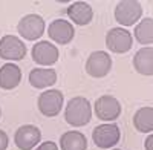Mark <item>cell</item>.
Segmentation results:
<instances>
[{
	"label": "cell",
	"mask_w": 153,
	"mask_h": 150,
	"mask_svg": "<svg viewBox=\"0 0 153 150\" xmlns=\"http://www.w3.org/2000/svg\"><path fill=\"white\" fill-rule=\"evenodd\" d=\"M65 120L74 127H81L89 124V121L92 120V109L84 97H75L68 103L65 110Z\"/></svg>",
	"instance_id": "cell-1"
},
{
	"label": "cell",
	"mask_w": 153,
	"mask_h": 150,
	"mask_svg": "<svg viewBox=\"0 0 153 150\" xmlns=\"http://www.w3.org/2000/svg\"><path fill=\"white\" fill-rule=\"evenodd\" d=\"M17 31L26 40H38L45 32V20L38 14H28L19 22Z\"/></svg>",
	"instance_id": "cell-2"
},
{
	"label": "cell",
	"mask_w": 153,
	"mask_h": 150,
	"mask_svg": "<svg viewBox=\"0 0 153 150\" xmlns=\"http://www.w3.org/2000/svg\"><path fill=\"white\" fill-rule=\"evenodd\" d=\"M141 16H143V6L135 0H124V2H120L115 8V19L124 26L135 25Z\"/></svg>",
	"instance_id": "cell-3"
},
{
	"label": "cell",
	"mask_w": 153,
	"mask_h": 150,
	"mask_svg": "<svg viewBox=\"0 0 153 150\" xmlns=\"http://www.w3.org/2000/svg\"><path fill=\"white\" fill-rule=\"evenodd\" d=\"M112 58L104 51H95L86 61V72L94 78H103L110 72Z\"/></svg>",
	"instance_id": "cell-4"
},
{
	"label": "cell",
	"mask_w": 153,
	"mask_h": 150,
	"mask_svg": "<svg viewBox=\"0 0 153 150\" xmlns=\"http://www.w3.org/2000/svg\"><path fill=\"white\" fill-rule=\"evenodd\" d=\"M120 129L117 124H101L92 132V140L100 149H110L120 143Z\"/></svg>",
	"instance_id": "cell-5"
},
{
	"label": "cell",
	"mask_w": 153,
	"mask_h": 150,
	"mask_svg": "<svg viewBox=\"0 0 153 150\" xmlns=\"http://www.w3.org/2000/svg\"><path fill=\"white\" fill-rule=\"evenodd\" d=\"M132 35L127 29L113 28L106 34V46L113 54H124L132 48Z\"/></svg>",
	"instance_id": "cell-6"
},
{
	"label": "cell",
	"mask_w": 153,
	"mask_h": 150,
	"mask_svg": "<svg viewBox=\"0 0 153 150\" xmlns=\"http://www.w3.org/2000/svg\"><path fill=\"white\" fill-rule=\"evenodd\" d=\"M63 100L60 91H45L38 97V110L45 117H57L63 107Z\"/></svg>",
	"instance_id": "cell-7"
},
{
	"label": "cell",
	"mask_w": 153,
	"mask_h": 150,
	"mask_svg": "<svg viewBox=\"0 0 153 150\" xmlns=\"http://www.w3.org/2000/svg\"><path fill=\"white\" fill-rule=\"evenodd\" d=\"M121 114V104L112 95H103L95 101V115L100 120L113 121Z\"/></svg>",
	"instance_id": "cell-8"
},
{
	"label": "cell",
	"mask_w": 153,
	"mask_h": 150,
	"mask_svg": "<svg viewBox=\"0 0 153 150\" xmlns=\"http://www.w3.org/2000/svg\"><path fill=\"white\" fill-rule=\"evenodd\" d=\"M26 55L25 43L14 35H5L0 40V58L5 60H22Z\"/></svg>",
	"instance_id": "cell-9"
},
{
	"label": "cell",
	"mask_w": 153,
	"mask_h": 150,
	"mask_svg": "<svg viewBox=\"0 0 153 150\" xmlns=\"http://www.w3.org/2000/svg\"><path fill=\"white\" fill-rule=\"evenodd\" d=\"M16 146L20 150H31L32 147H35L42 140V132L37 126L28 124V126H22L17 129L16 132Z\"/></svg>",
	"instance_id": "cell-10"
},
{
	"label": "cell",
	"mask_w": 153,
	"mask_h": 150,
	"mask_svg": "<svg viewBox=\"0 0 153 150\" xmlns=\"http://www.w3.org/2000/svg\"><path fill=\"white\" fill-rule=\"evenodd\" d=\"M32 60L40 66H51L58 60V49L51 42H38L32 48Z\"/></svg>",
	"instance_id": "cell-11"
},
{
	"label": "cell",
	"mask_w": 153,
	"mask_h": 150,
	"mask_svg": "<svg viewBox=\"0 0 153 150\" xmlns=\"http://www.w3.org/2000/svg\"><path fill=\"white\" fill-rule=\"evenodd\" d=\"M48 34H49V37L54 42H57L60 45H68L74 39L75 29H74V26H72L69 22L58 19V20H54L52 23L49 25Z\"/></svg>",
	"instance_id": "cell-12"
},
{
	"label": "cell",
	"mask_w": 153,
	"mask_h": 150,
	"mask_svg": "<svg viewBox=\"0 0 153 150\" xmlns=\"http://www.w3.org/2000/svg\"><path fill=\"white\" fill-rule=\"evenodd\" d=\"M68 16L71 17V20L74 23L80 25V26H84V25H89L92 22L94 9L87 2H74L68 8Z\"/></svg>",
	"instance_id": "cell-13"
},
{
	"label": "cell",
	"mask_w": 153,
	"mask_h": 150,
	"mask_svg": "<svg viewBox=\"0 0 153 150\" xmlns=\"http://www.w3.org/2000/svg\"><path fill=\"white\" fill-rule=\"evenodd\" d=\"M22 80V71L19 66L6 63L3 68H0V87L5 91H11L20 84Z\"/></svg>",
	"instance_id": "cell-14"
},
{
	"label": "cell",
	"mask_w": 153,
	"mask_h": 150,
	"mask_svg": "<svg viewBox=\"0 0 153 150\" xmlns=\"http://www.w3.org/2000/svg\"><path fill=\"white\" fill-rule=\"evenodd\" d=\"M29 83L35 89H45V87L54 86L57 83V72L54 69H32L29 72Z\"/></svg>",
	"instance_id": "cell-15"
},
{
	"label": "cell",
	"mask_w": 153,
	"mask_h": 150,
	"mask_svg": "<svg viewBox=\"0 0 153 150\" xmlns=\"http://www.w3.org/2000/svg\"><path fill=\"white\" fill-rule=\"evenodd\" d=\"M133 68L141 75H153V48H143L133 57Z\"/></svg>",
	"instance_id": "cell-16"
},
{
	"label": "cell",
	"mask_w": 153,
	"mask_h": 150,
	"mask_svg": "<svg viewBox=\"0 0 153 150\" xmlns=\"http://www.w3.org/2000/svg\"><path fill=\"white\" fill-rule=\"evenodd\" d=\"M60 146H61V150H86L87 140L83 133L71 130L61 135Z\"/></svg>",
	"instance_id": "cell-17"
},
{
	"label": "cell",
	"mask_w": 153,
	"mask_h": 150,
	"mask_svg": "<svg viewBox=\"0 0 153 150\" xmlns=\"http://www.w3.org/2000/svg\"><path fill=\"white\" fill-rule=\"evenodd\" d=\"M133 126L141 133H150L153 130V107H141L133 115Z\"/></svg>",
	"instance_id": "cell-18"
},
{
	"label": "cell",
	"mask_w": 153,
	"mask_h": 150,
	"mask_svg": "<svg viewBox=\"0 0 153 150\" xmlns=\"http://www.w3.org/2000/svg\"><path fill=\"white\" fill-rule=\"evenodd\" d=\"M135 37L138 43L152 45L153 43V19H143L135 28Z\"/></svg>",
	"instance_id": "cell-19"
},
{
	"label": "cell",
	"mask_w": 153,
	"mask_h": 150,
	"mask_svg": "<svg viewBox=\"0 0 153 150\" xmlns=\"http://www.w3.org/2000/svg\"><path fill=\"white\" fill-rule=\"evenodd\" d=\"M37 150H58V147H57V144L52 143V141H46V143L40 144V147H38Z\"/></svg>",
	"instance_id": "cell-20"
},
{
	"label": "cell",
	"mask_w": 153,
	"mask_h": 150,
	"mask_svg": "<svg viewBox=\"0 0 153 150\" xmlns=\"http://www.w3.org/2000/svg\"><path fill=\"white\" fill-rule=\"evenodd\" d=\"M6 147H8V135L3 130H0V150H6Z\"/></svg>",
	"instance_id": "cell-21"
},
{
	"label": "cell",
	"mask_w": 153,
	"mask_h": 150,
	"mask_svg": "<svg viewBox=\"0 0 153 150\" xmlns=\"http://www.w3.org/2000/svg\"><path fill=\"white\" fill-rule=\"evenodd\" d=\"M144 147H146V150H153V135H150L149 138H146Z\"/></svg>",
	"instance_id": "cell-22"
},
{
	"label": "cell",
	"mask_w": 153,
	"mask_h": 150,
	"mask_svg": "<svg viewBox=\"0 0 153 150\" xmlns=\"http://www.w3.org/2000/svg\"><path fill=\"white\" fill-rule=\"evenodd\" d=\"M113 150H120V149H113Z\"/></svg>",
	"instance_id": "cell-23"
},
{
	"label": "cell",
	"mask_w": 153,
	"mask_h": 150,
	"mask_svg": "<svg viewBox=\"0 0 153 150\" xmlns=\"http://www.w3.org/2000/svg\"><path fill=\"white\" fill-rule=\"evenodd\" d=\"M0 115H2V112H0Z\"/></svg>",
	"instance_id": "cell-24"
}]
</instances>
